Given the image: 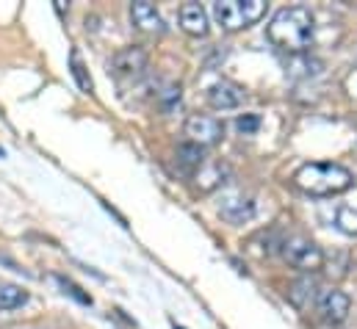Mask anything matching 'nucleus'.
<instances>
[{"label":"nucleus","mask_w":357,"mask_h":329,"mask_svg":"<svg viewBox=\"0 0 357 329\" xmlns=\"http://www.w3.org/2000/svg\"><path fill=\"white\" fill-rule=\"evenodd\" d=\"M264 14H266V0H219V3H213V17L225 31L250 28Z\"/></svg>","instance_id":"obj_3"},{"label":"nucleus","mask_w":357,"mask_h":329,"mask_svg":"<svg viewBox=\"0 0 357 329\" xmlns=\"http://www.w3.org/2000/svg\"><path fill=\"white\" fill-rule=\"evenodd\" d=\"M130 20H133V25H136L139 31H144V33H164V31H167V25H164L158 8H155L153 3H147V0H136V3L130 6Z\"/></svg>","instance_id":"obj_10"},{"label":"nucleus","mask_w":357,"mask_h":329,"mask_svg":"<svg viewBox=\"0 0 357 329\" xmlns=\"http://www.w3.org/2000/svg\"><path fill=\"white\" fill-rule=\"evenodd\" d=\"M258 128H261V116L258 114H244V116L236 119V130L244 133V136H252Z\"/></svg>","instance_id":"obj_20"},{"label":"nucleus","mask_w":357,"mask_h":329,"mask_svg":"<svg viewBox=\"0 0 357 329\" xmlns=\"http://www.w3.org/2000/svg\"><path fill=\"white\" fill-rule=\"evenodd\" d=\"M316 310L321 313V319L327 324H344L352 313V299L338 291V288H330V291H321L319 299H316Z\"/></svg>","instance_id":"obj_6"},{"label":"nucleus","mask_w":357,"mask_h":329,"mask_svg":"<svg viewBox=\"0 0 357 329\" xmlns=\"http://www.w3.org/2000/svg\"><path fill=\"white\" fill-rule=\"evenodd\" d=\"M244 86H238V83L233 81H216L211 89H208V102L216 108V111H233V108H238L241 102H244Z\"/></svg>","instance_id":"obj_8"},{"label":"nucleus","mask_w":357,"mask_h":329,"mask_svg":"<svg viewBox=\"0 0 357 329\" xmlns=\"http://www.w3.org/2000/svg\"><path fill=\"white\" fill-rule=\"evenodd\" d=\"M205 161V153H202V147H197V144H180L178 147V166L180 171H185V174H194L199 166Z\"/></svg>","instance_id":"obj_14"},{"label":"nucleus","mask_w":357,"mask_h":329,"mask_svg":"<svg viewBox=\"0 0 357 329\" xmlns=\"http://www.w3.org/2000/svg\"><path fill=\"white\" fill-rule=\"evenodd\" d=\"M219 213L230 224H244V222H250L255 216V202L247 194H227L222 199V205H219Z\"/></svg>","instance_id":"obj_9"},{"label":"nucleus","mask_w":357,"mask_h":329,"mask_svg":"<svg viewBox=\"0 0 357 329\" xmlns=\"http://www.w3.org/2000/svg\"><path fill=\"white\" fill-rule=\"evenodd\" d=\"M296 188H302L310 197H333L352 185V171L341 164H305L294 174Z\"/></svg>","instance_id":"obj_2"},{"label":"nucleus","mask_w":357,"mask_h":329,"mask_svg":"<svg viewBox=\"0 0 357 329\" xmlns=\"http://www.w3.org/2000/svg\"><path fill=\"white\" fill-rule=\"evenodd\" d=\"M147 70V50L144 47H122L111 56L108 61V75H114L116 81H136L142 72Z\"/></svg>","instance_id":"obj_5"},{"label":"nucleus","mask_w":357,"mask_h":329,"mask_svg":"<svg viewBox=\"0 0 357 329\" xmlns=\"http://www.w3.org/2000/svg\"><path fill=\"white\" fill-rule=\"evenodd\" d=\"M185 136H188V141L197 144V147H211V144H216V141L225 136V128H222V122L213 119V116L194 114V116H188V122H185Z\"/></svg>","instance_id":"obj_7"},{"label":"nucleus","mask_w":357,"mask_h":329,"mask_svg":"<svg viewBox=\"0 0 357 329\" xmlns=\"http://www.w3.org/2000/svg\"><path fill=\"white\" fill-rule=\"evenodd\" d=\"M180 28L188 36H205L208 33V11L199 3H183L180 6Z\"/></svg>","instance_id":"obj_12"},{"label":"nucleus","mask_w":357,"mask_h":329,"mask_svg":"<svg viewBox=\"0 0 357 329\" xmlns=\"http://www.w3.org/2000/svg\"><path fill=\"white\" fill-rule=\"evenodd\" d=\"M335 224H338L341 233L357 236V211H352V208H341L338 216H335Z\"/></svg>","instance_id":"obj_18"},{"label":"nucleus","mask_w":357,"mask_h":329,"mask_svg":"<svg viewBox=\"0 0 357 329\" xmlns=\"http://www.w3.org/2000/svg\"><path fill=\"white\" fill-rule=\"evenodd\" d=\"M70 72H73V78H75L81 91H86V94L94 91V83H91L89 72H86V64H84V59H81L78 50H70Z\"/></svg>","instance_id":"obj_16"},{"label":"nucleus","mask_w":357,"mask_h":329,"mask_svg":"<svg viewBox=\"0 0 357 329\" xmlns=\"http://www.w3.org/2000/svg\"><path fill=\"white\" fill-rule=\"evenodd\" d=\"M158 102H161V108L164 111H175L180 105V86L178 83H169L161 94H158Z\"/></svg>","instance_id":"obj_19"},{"label":"nucleus","mask_w":357,"mask_h":329,"mask_svg":"<svg viewBox=\"0 0 357 329\" xmlns=\"http://www.w3.org/2000/svg\"><path fill=\"white\" fill-rule=\"evenodd\" d=\"M225 174H227V166L225 164H208V161H202V166L194 171V180H197V188L199 191H213L216 185L225 183Z\"/></svg>","instance_id":"obj_13"},{"label":"nucleus","mask_w":357,"mask_h":329,"mask_svg":"<svg viewBox=\"0 0 357 329\" xmlns=\"http://www.w3.org/2000/svg\"><path fill=\"white\" fill-rule=\"evenodd\" d=\"M53 280H56V282L64 288V293H70L75 302H81V305H91V296L84 291V288H81V285H75L73 280H67V277H61V274H56Z\"/></svg>","instance_id":"obj_17"},{"label":"nucleus","mask_w":357,"mask_h":329,"mask_svg":"<svg viewBox=\"0 0 357 329\" xmlns=\"http://www.w3.org/2000/svg\"><path fill=\"white\" fill-rule=\"evenodd\" d=\"M280 254L291 268H299L305 274H313L324 268V252L305 236H288L280 241Z\"/></svg>","instance_id":"obj_4"},{"label":"nucleus","mask_w":357,"mask_h":329,"mask_svg":"<svg viewBox=\"0 0 357 329\" xmlns=\"http://www.w3.org/2000/svg\"><path fill=\"white\" fill-rule=\"evenodd\" d=\"M28 302V291L20 288V285H11V282H3L0 285V313H8V310H17Z\"/></svg>","instance_id":"obj_15"},{"label":"nucleus","mask_w":357,"mask_h":329,"mask_svg":"<svg viewBox=\"0 0 357 329\" xmlns=\"http://www.w3.org/2000/svg\"><path fill=\"white\" fill-rule=\"evenodd\" d=\"M266 36L285 53H305L313 45V14L305 6L280 8L266 25Z\"/></svg>","instance_id":"obj_1"},{"label":"nucleus","mask_w":357,"mask_h":329,"mask_svg":"<svg viewBox=\"0 0 357 329\" xmlns=\"http://www.w3.org/2000/svg\"><path fill=\"white\" fill-rule=\"evenodd\" d=\"M319 282L310 277V274H305V277H299L296 282H291L288 285V302L296 307V310H310L313 305H316V299H319Z\"/></svg>","instance_id":"obj_11"}]
</instances>
